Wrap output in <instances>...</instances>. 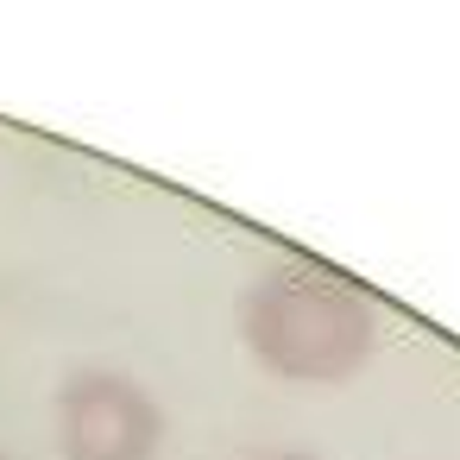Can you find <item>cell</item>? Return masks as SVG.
Listing matches in <instances>:
<instances>
[{
    "label": "cell",
    "instance_id": "6da1fadb",
    "mask_svg": "<svg viewBox=\"0 0 460 460\" xmlns=\"http://www.w3.org/2000/svg\"><path fill=\"white\" fill-rule=\"evenodd\" d=\"M240 347L284 385H347L378 353V303L309 259L265 265L234 303Z\"/></svg>",
    "mask_w": 460,
    "mask_h": 460
},
{
    "label": "cell",
    "instance_id": "7a4b0ae2",
    "mask_svg": "<svg viewBox=\"0 0 460 460\" xmlns=\"http://www.w3.org/2000/svg\"><path fill=\"white\" fill-rule=\"evenodd\" d=\"M58 460H158L164 454V403L146 378L120 366H76L51 403Z\"/></svg>",
    "mask_w": 460,
    "mask_h": 460
},
{
    "label": "cell",
    "instance_id": "3957f363",
    "mask_svg": "<svg viewBox=\"0 0 460 460\" xmlns=\"http://www.w3.org/2000/svg\"><path fill=\"white\" fill-rule=\"evenodd\" d=\"M259 460H322V454H309V447H278V454H259Z\"/></svg>",
    "mask_w": 460,
    "mask_h": 460
},
{
    "label": "cell",
    "instance_id": "277c9868",
    "mask_svg": "<svg viewBox=\"0 0 460 460\" xmlns=\"http://www.w3.org/2000/svg\"><path fill=\"white\" fill-rule=\"evenodd\" d=\"M0 460H7V454H0Z\"/></svg>",
    "mask_w": 460,
    "mask_h": 460
}]
</instances>
